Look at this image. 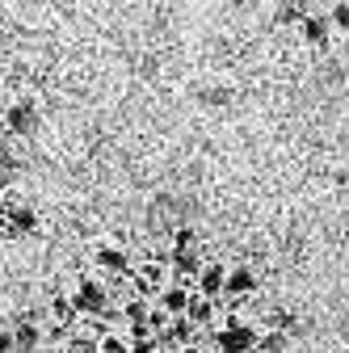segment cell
<instances>
[{
    "instance_id": "44dd1931",
    "label": "cell",
    "mask_w": 349,
    "mask_h": 353,
    "mask_svg": "<svg viewBox=\"0 0 349 353\" xmlns=\"http://www.w3.org/2000/svg\"><path fill=\"white\" fill-rule=\"evenodd\" d=\"M0 353H13V332L0 328Z\"/></svg>"
},
{
    "instance_id": "277c9868",
    "label": "cell",
    "mask_w": 349,
    "mask_h": 353,
    "mask_svg": "<svg viewBox=\"0 0 349 353\" xmlns=\"http://www.w3.org/2000/svg\"><path fill=\"white\" fill-rule=\"evenodd\" d=\"M5 126H9V135H17V139L34 135V126H38V105H34L30 97H17V101L5 110Z\"/></svg>"
},
{
    "instance_id": "52a82bcc",
    "label": "cell",
    "mask_w": 349,
    "mask_h": 353,
    "mask_svg": "<svg viewBox=\"0 0 349 353\" xmlns=\"http://www.w3.org/2000/svg\"><path fill=\"white\" fill-rule=\"evenodd\" d=\"M190 286H164L160 294H156V307L168 316V320H177V316H186V307H190Z\"/></svg>"
},
{
    "instance_id": "ffe728a7",
    "label": "cell",
    "mask_w": 349,
    "mask_h": 353,
    "mask_svg": "<svg viewBox=\"0 0 349 353\" xmlns=\"http://www.w3.org/2000/svg\"><path fill=\"white\" fill-rule=\"evenodd\" d=\"M13 176H17V172H13V164H0V198L9 194V185H13Z\"/></svg>"
},
{
    "instance_id": "4fadbf2b",
    "label": "cell",
    "mask_w": 349,
    "mask_h": 353,
    "mask_svg": "<svg viewBox=\"0 0 349 353\" xmlns=\"http://www.w3.org/2000/svg\"><path fill=\"white\" fill-rule=\"evenodd\" d=\"M47 312H51V320H55V324H68V328L80 320V316H76V307H72V294H51Z\"/></svg>"
},
{
    "instance_id": "8fae6325",
    "label": "cell",
    "mask_w": 349,
    "mask_h": 353,
    "mask_svg": "<svg viewBox=\"0 0 349 353\" xmlns=\"http://www.w3.org/2000/svg\"><path fill=\"white\" fill-rule=\"evenodd\" d=\"M299 26H303V38H308L312 47H328V38H332V26H328V17H324V13L308 9V17H303Z\"/></svg>"
},
{
    "instance_id": "8992f818",
    "label": "cell",
    "mask_w": 349,
    "mask_h": 353,
    "mask_svg": "<svg viewBox=\"0 0 349 353\" xmlns=\"http://www.w3.org/2000/svg\"><path fill=\"white\" fill-rule=\"evenodd\" d=\"M202 256L198 252H168V274L177 278L181 286H190V282H198V274H202Z\"/></svg>"
},
{
    "instance_id": "7402d4cb",
    "label": "cell",
    "mask_w": 349,
    "mask_h": 353,
    "mask_svg": "<svg viewBox=\"0 0 349 353\" xmlns=\"http://www.w3.org/2000/svg\"><path fill=\"white\" fill-rule=\"evenodd\" d=\"M177 353H198V345H186V349H177Z\"/></svg>"
},
{
    "instance_id": "ac0fdd59",
    "label": "cell",
    "mask_w": 349,
    "mask_h": 353,
    "mask_svg": "<svg viewBox=\"0 0 349 353\" xmlns=\"http://www.w3.org/2000/svg\"><path fill=\"white\" fill-rule=\"evenodd\" d=\"M274 17H278L282 26H299L303 17H308V9H303V5H282V9H278Z\"/></svg>"
},
{
    "instance_id": "9c48e42d",
    "label": "cell",
    "mask_w": 349,
    "mask_h": 353,
    "mask_svg": "<svg viewBox=\"0 0 349 353\" xmlns=\"http://www.w3.org/2000/svg\"><path fill=\"white\" fill-rule=\"evenodd\" d=\"M257 274L252 270H244V265H236V270H228V282H223V294L228 299H252L257 294Z\"/></svg>"
},
{
    "instance_id": "ba28073f",
    "label": "cell",
    "mask_w": 349,
    "mask_h": 353,
    "mask_svg": "<svg viewBox=\"0 0 349 353\" xmlns=\"http://www.w3.org/2000/svg\"><path fill=\"white\" fill-rule=\"evenodd\" d=\"M5 223H9V236H30V232H38V210H34V206H21V202L9 198Z\"/></svg>"
},
{
    "instance_id": "9a60e30c",
    "label": "cell",
    "mask_w": 349,
    "mask_h": 353,
    "mask_svg": "<svg viewBox=\"0 0 349 353\" xmlns=\"http://www.w3.org/2000/svg\"><path fill=\"white\" fill-rule=\"evenodd\" d=\"M93 341H97V353H126V336L122 332H101Z\"/></svg>"
},
{
    "instance_id": "7a4b0ae2",
    "label": "cell",
    "mask_w": 349,
    "mask_h": 353,
    "mask_svg": "<svg viewBox=\"0 0 349 353\" xmlns=\"http://www.w3.org/2000/svg\"><path fill=\"white\" fill-rule=\"evenodd\" d=\"M210 341H215V353H252V345H257V328H248L244 320H240V324H223Z\"/></svg>"
},
{
    "instance_id": "e0dca14e",
    "label": "cell",
    "mask_w": 349,
    "mask_h": 353,
    "mask_svg": "<svg viewBox=\"0 0 349 353\" xmlns=\"http://www.w3.org/2000/svg\"><path fill=\"white\" fill-rule=\"evenodd\" d=\"M282 349H286L282 332H266V336H257V345H252V353H282Z\"/></svg>"
},
{
    "instance_id": "2e32d148",
    "label": "cell",
    "mask_w": 349,
    "mask_h": 353,
    "mask_svg": "<svg viewBox=\"0 0 349 353\" xmlns=\"http://www.w3.org/2000/svg\"><path fill=\"white\" fill-rule=\"evenodd\" d=\"M172 252H198V232L194 228H177V236H172Z\"/></svg>"
},
{
    "instance_id": "5b68a950",
    "label": "cell",
    "mask_w": 349,
    "mask_h": 353,
    "mask_svg": "<svg viewBox=\"0 0 349 353\" xmlns=\"http://www.w3.org/2000/svg\"><path fill=\"white\" fill-rule=\"evenodd\" d=\"M93 265H97L101 274H114V278H126L130 282V256L122 248H114V244H97L93 248Z\"/></svg>"
},
{
    "instance_id": "3957f363",
    "label": "cell",
    "mask_w": 349,
    "mask_h": 353,
    "mask_svg": "<svg viewBox=\"0 0 349 353\" xmlns=\"http://www.w3.org/2000/svg\"><path fill=\"white\" fill-rule=\"evenodd\" d=\"M164 278H168V265L148 261L139 270H130V290H135V299H156L164 290Z\"/></svg>"
},
{
    "instance_id": "6da1fadb",
    "label": "cell",
    "mask_w": 349,
    "mask_h": 353,
    "mask_svg": "<svg viewBox=\"0 0 349 353\" xmlns=\"http://www.w3.org/2000/svg\"><path fill=\"white\" fill-rule=\"evenodd\" d=\"M72 307H76V316H80V320H97L106 307H110V290H106V282L84 274L80 286H76V294H72Z\"/></svg>"
},
{
    "instance_id": "7c38bea8",
    "label": "cell",
    "mask_w": 349,
    "mask_h": 353,
    "mask_svg": "<svg viewBox=\"0 0 349 353\" xmlns=\"http://www.w3.org/2000/svg\"><path fill=\"white\" fill-rule=\"evenodd\" d=\"M9 332H13V353H34L42 345V328L34 320H17Z\"/></svg>"
},
{
    "instance_id": "5bb4252c",
    "label": "cell",
    "mask_w": 349,
    "mask_h": 353,
    "mask_svg": "<svg viewBox=\"0 0 349 353\" xmlns=\"http://www.w3.org/2000/svg\"><path fill=\"white\" fill-rule=\"evenodd\" d=\"M186 320H190V324H210V320H215V303H210V299H198V294H190Z\"/></svg>"
},
{
    "instance_id": "30bf717a",
    "label": "cell",
    "mask_w": 349,
    "mask_h": 353,
    "mask_svg": "<svg viewBox=\"0 0 349 353\" xmlns=\"http://www.w3.org/2000/svg\"><path fill=\"white\" fill-rule=\"evenodd\" d=\"M223 282H228V270H223V265H202V274H198V299H219L223 294Z\"/></svg>"
},
{
    "instance_id": "d6986e66",
    "label": "cell",
    "mask_w": 349,
    "mask_h": 353,
    "mask_svg": "<svg viewBox=\"0 0 349 353\" xmlns=\"http://www.w3.org/2000/svg\"><path fill=\"white\" fill-rule=\"evenodd\" d=\"M324 17H328V26H332V30H349V5H332Z\"/></svg>"
}]
</instances>
